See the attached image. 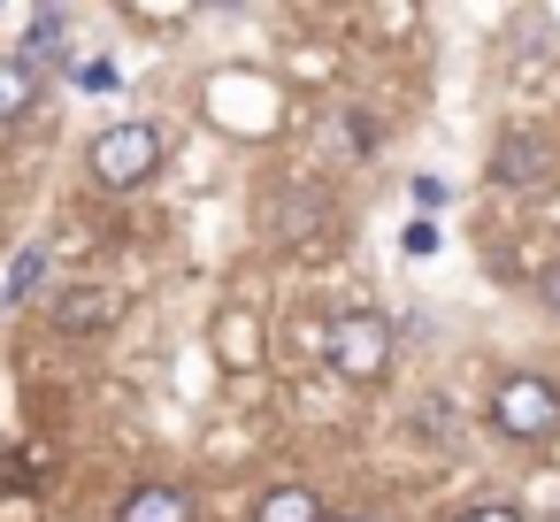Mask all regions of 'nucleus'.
<instances>
[{"mask_svg": "<svg viewBox=\"0 0 560 522\" xmlns=\"http://www.w3.org/2000/svg\"><path fill=\"white\" fill-rule=\"evenodd\" d=\"M39 269H47V254H39V246H24V254H16V269H9V285H0V308H16V300L39 285Z\"/></svg>", "mask_w": 560, "mask_h": 522, "instance_id": "12", "label": "nucleus"}, {"mask_svg": "<svg viewBox=\"0 0 560 522\" xmlns=\"http://www.w3.org/2000/svg\"><path fill=\"white\" fill-rule=\"evenodd\" d=\"M460 522H522V514H514V507H468Z\"/></svg>", "mask_w": 560, "mask_h": 522, "instance_id": "17", "label": "nucleus"}, {"mask_svg": "<svg viewBox=\"0 0 560 522\" xmlns=\"http://www.w3.org/2000/svg\"><path fill=\"white\" fill-rule=\"evenodd\" d=\"M62 32H70V16H62V9H39V16H32V47H24V62L39 70V62L62 47Z\"/></svg>", "mask_w": 560, "mask_h": 522, "instance_id": "11", "label": "nucleus"}, {"mask_svg": "<svg viewBox=\"0 0 560 522\" xmlns=\"http://www.w3.org/2000/svg\"><path fill=\"white\" fill-rule=\"evenodd\" d=\"M338 522H384V514H338Z\"/></svg>", "mask_w": 560, "mask_h": 522, "instance_id": "19", "label": "nucleus"}, {"mask_svg": "<svg viewBox=\"0 0 560 522\" xmlns=\"http://www.w3.org/2000/svg\"><path fill=\"white\" fill-rule=\"evenodd\" d=\"M116 522H200V514H192L185 484H131L124 507H116Z\"/></svg>", "mask_w": 560, "mask_h": 522, "instance_id": "8", "label": "nucleus"}, {"mask_svg": "<svg viewBox=\"0 0 560 522\" xmlns=\"http://www.w3.org/2000/svg\"><path fill=\"white\" fill-rule=\"evenodd\" d=\"M491 430H499L506 445H545V438L560 430V392H552L545 376H529V369L499 376V384H491Z\"/></svg>", "mask_w": 560, "mask_h": 522, "instance_id": "3", "label": "nucleus"}, {"mask_svg": "<svg viewBox=\"0 0 560 522\" xmlns=\"http://www.w3.org/2000/svg\"><path fill=\"white\" fill-rule=\"evenodd\" d=\"M323 361H330V376H346V384H376V376L392 369V323H384L376 308H346V315H330V330H323Z\"/></svg>", "mask_w": 560, "mask_h": 522, "instance_id": "2", "label": "nucleus"}, {"mask_svg": "<svg viewBox=\"0 0 560 522\" xmlns=\"http://www.w3.org/2000/svg\"><path fill=\"white\" fill-rule=\"evenodd\" d=\"M208 346H215L223 369H254V361H261V315H254V308H223V315L208 323Z\"/></svg>", "mask_w": 560, "mask_h": 522, "instance_id": "7", "label": "nucleus"}, {"mask_svg": "<svg viewBox=\"0 0 560 522\" xmlns=\"http://www.w3.org/2000/svg\"><path fill=\"white\" fill-rule=\"evenodd\" d=\"M124 315V300L108 292V285H70V292H55V330H70V338H93V330H108Z\"/></svg>", "mask_w": 560, "mask_h": 522, "instance_id": "6", "label": "nucleus"}, {"mask_svg": "<svg viewBox=\"0 0 560 522\" xmlns=\"http://www.w3.org/2000/svg\"><path fill=\"white\" fill-rule=\"evenodd\" d=\"M399 246H407V254H438V223H430V216H415V223L399 231Z\"/></svg>", "mask_w": 560, "mask_h": 522, "instance_id": "13", "label": "nucleus"}, {"mask_svg": "<svg viewBox=\"0 0 560 522\" xmlns=\"http://www.w3.org/2000/svg\"><path fill=\"white\" fill-rule=\"evenodd\" d=\"M39 93H47V78L24 55H0V124H24L39 108Z\"/></svg>", "mask_w": 560, "mask_h": 522, "instance_id": "9", "label": "nucleus"}, {"mask_svg": "<svg viewBox=\"0 0 560 522\" xmlns=\"http://www.w3.org/2000/svg\"><path fill=\"white\" fill-rule=\"evenodd\" d=\"M0 522H39V499H9V507H0Z\"/></svg>", "mask_w": 560, "mask_h": 522, "instance_id": "16", "label": "nucleus"}, {"mask_svg": "<svg viewBox=\"0 0 560 522\" xmlns=\"http://www.w3.org/2000/svg\"><path fill=\"white\" fill-rule=\"evenodd\" d=\"M85 162H93V177H101L108 193H131V185H147V177L162 170V131H154L147 116H124V124H108V131L85 147Z\"/></svg>", "mask_w": 560, "mask_h": 522, "instance_id": "4", "label": "nucleus"}, {"mask_svg": "<svg viewBox=\"0 0 560 522\" xmlns=\"http://www.w3.org/2000/svg\"><path fill=\"white\" fill-rule=\"evenodd\" d=\"M491 177H499V185H537V177H552V131H506V139L491 147Z\"/></svg>", "mask_w": 560, "mask_h": 522, "instance_id": "5", "label": "nucleus"}, {"mask_svg": "<svg viewBox=\"0 0 560 522\" xmlns=\"http://www.w3.org/2000/svg\"><path fill=\"white\" fill-rule=\"evenodd\" d=\"M537 507H545V522H560V476H537Z\"/></svg>", "mask_w": 560, "mask_h": 522, "instance_id": "15", "label": "nucleus"}, {"mask_svg": "<svg viewBox=\"0 0 560 522\" xmlns=\"http://www.w3.org/2000/svg\"><path fill=\"white\" fill-rule=\"evenodd\" d=\"M254 522H330V514H323V491L315 484H269L254 499Z\"/></svg>", "mask_w": 560, "mask_h": 522, "instance_id": "10", "label": "nucleus"}, {"mask_svg": "<svg viewBox=\"0 0 560 522\" xmlns=\"http://www.w3.org/2000/svg\"><path fill=\"white\" fill-rule=\"evenodd\" d=\"M445 193H453L445 177H415V208H422V216H430V208H445Z\"/></svg>", "mask_w": 560, "mask_h": 522, "instance_id": "14", "label": "nucleus"}, {"mask_svg": "<svg viewBox=\"0 0 560 522\" xmlns=\"http://www.w3.org/2000/svg\"><path fill=\"white\" fill-rule=\"evenodd\" d=\"M200 108L231 139H277V124H284V93L269 78H254V70H215L208 93H200Z\"/></svg>", "mask_w": 560, "mask_h": 522, "instance_id": "1", "label": "nucleus"}, {"mask_svg": "<svg viewBox=\"0 0 560 522\" xmlns=\"http://www.w3.org/2000/svg\"><path fill=\"white\" fill-rule=\"evenodd\" d=\"M537 292H545V308H560V262H552V269L537 277Z\"/></svg>", "mask_w": 560, "mask_h": 522, "instance_id": "18", "label": "nucleus"}]
</instances>
